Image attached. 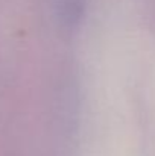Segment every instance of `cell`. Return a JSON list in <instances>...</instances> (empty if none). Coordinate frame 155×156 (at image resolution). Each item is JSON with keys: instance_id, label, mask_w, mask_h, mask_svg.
I'll return each instance as SVG.
<instances>
[{"instance_id": "6da1fadb", "label": "cell", "mask_w": 155, "mask_h": 156, "mask_svg": "<svg viewBox=\"0 0 155 156\" xmlns=\"http://www.w3.org/2000/svg\"><path fill=\"white\" fill-rule=\"evenodd\" d=\"M62 3V12L65 15V18H68L70 21L79 15L81 6H82V0H61Z\"/></svg>"}]
</instances>
